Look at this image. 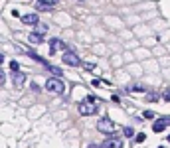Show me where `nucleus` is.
Wrapping results in <instances>:
<instances>
[{"mask_svg": "<svg viewBox=\"0 0 170 148\" xmlns=\"http://www.w3.org/2000/svg\"><path fill=\"white\" fill-rule=\"evenodd\" d=\"M28 56H30L32 59H36V61H38V63H44V65H48V61H45L44 57H40V56H38V53H36V52H28Z\"/></svg>", "mask_w": 170, "mask_h": 148, "instance_id": "12", "label": "nucleus"}, {"mask_svg": "<svg viewBox=\"0 0 170 148\" xmlns=\"http://www.w3.org/2000/svg\"><path fill=\"white\" fill-rule=\"evenodd\" d=\"M97 130L107 134V136H111V134H115V130H117V125H115L109 117H103V118H99V122H97Z\"/></svg>", "mask_w": 170, "mask_h": 148, "instance_id": "2", "label": "nucleus"}, {"mask_svg": "<svg viewBox=\"0 0 170 148\" xmlns=\"http://www.w3.org/2000/svg\"><path fill=\"white\" fill-rule=\"evenodd\" d=\"M144 140H146V134H144V132H139L135 136V142H144Z\"/></svg>", "mask_w": 170, "mask_h": 148, "instance_id": "15", "label": "nucleus"}, {"mask_svg": "<svg viewBox=\"0 0 170 148\" xmlns=\"http://www.w3.org/2000/svg\"><path fill=\"white\" fill-rule=\"evenodd\" d=\"M20 20L24 24H28V26H38V22H40L38 14H24V16H20Z\"/></svg>", "mask_w": 170, "mask_h": 148, "instance_id": "6", "label": "nucleus"}, {"mask_svg": "<svg viewBox=\"0 0 170 148\" xmlns=\"http://www.w3.org/2000/svg\"><path fill=\"white\" fill-rule=\"evenodd\" d=\"M85 67H87L89 71H93V69H95V65H93V63H85Z\"/></svg>", "mask_w": 170, "mask_h": 148, "instance_id": "20", "label": "nucleus"}, {"mask_svg": "<svg viewBox=\"0 0 170 148\" xmlns=\"http://www.w3.org/2000/svg\"><path fill=\"white\" fill-rule=\"evenodd\" d=\"M123 132H125V136H128V138L135 136V128H132V126H125V128H123Z\"/></svg>", "mask_w": 170, "mask_h": 148, "instance_id": "13", "label": "nucleus"}, {"mask_svg": "<svg viewBox=\"0 0 170 148\" xmlns=\"http://www.w3.org/2000/svg\"><path fill=\"white\" fill-rule=\"evenodd\" d=\"M127 89H128V91H140V93H143V91H146V87H144V85H140V83H128Z\"/></svg>", "mask_w": 170, "mask_h": 148, "instance_id": "10", "label": "nucleus"}, {"mask_svg": "<svg viewBox=\"0 0 170 148\" xmlns=\"http://www.w3.org/2000/svg\"><path fill=\"white\" fill-rule=\"evenodd\" d=\"M45 89L56 93V95H61V93L65 91V85H63L61 79H48V81H45Z\"/></svg>", "mask_w": 170, "mask_h": 148, "instance_id": "3", "label": "nucleus"}, {"mask_svg": "<svg viewBox=\"0 0 170 148\" xmlns=\"http://www.w3.org/2000/svg\"><path fill=\"white\" fill-rule=\"evenodd\" d=\"M144 118H154V113H150V111H144Z\"/></svg>", "mask_w": 170, "mask_h": 148, "instance_id": "18", "label": "nucleus"}, {"mask_svg": "<svg viewBox=\"0 0 170 148\" xmlns=\"http://www.w3.org/2000/svg\"><path fill=\"white\" fill-rule=\"evenodd\" d=\"M63 63H67V65H71V67H79V65H81V59H79L77 53L65 52V53H63Z\"/></svg>", "mask_w": 170, "mask_h": 148, "instance_id": "4", "label": "nucleus"}, {"mask_svg": "<svg viewBox=\"0 0 170 148\" xmlns=\"http://www.w3.org/2000/svg\"><path fill=\"white\" fill-rule=\"evenodd\" d=\"M44 67H45L48 71H52V73H56V75H61V69H60V67H53V65H49V63H48V65H44Z\"/></svg>", "mask_w": 170, "mask_h": 148, "instance_id": "14", "label": "nucleus"}, {"mask_svg": "<svg viewBox=\"0 0 170 148\" xmlns=\"http://www.w3.org/2000/svg\"><path fill=\"white\" fill-rule=\"evenodd\" d=\"M24 81H26V75L20 73V71H16V73H14V83L20 87V85H24Z\"/></svg>", "mask_w": 170, "mask_h": 148, "instance_id": "9", "label": "nucleus"}, {"mask_svg": "<svg viewBox=\"0 0 170 148\" xmlns=\"http://www.w3.org/2000/svg\"><path fill=\"white\" fill-rule=\"evenodd\" d=\"M89 148H99V146H95V144H93V146H89Z\"/></svg>", "mask_w": 170, "mask_h": 148, "instance_id": "21", "label": "nucleus"}, {"mask_svg": "<svg viewBox=\"0 0 170 148\" xmlns=\"http://www.w3.org/2000/svg\"><path fill=\"white\" fill-rule=\"evenodd\" d=\"M4 79H6V75H4L2 71H0V85H4Z\"/></svg>", "mask_w": 170, "mask_h": 148, "instance_id": "19", "label": "nucleus"}, {"mask_svg": "<svg viewBox=\"0 0 170 148\" xmlns=\"http://www.w3.org/2000/svg\"><path fill=\"white\" fill-rule=\"evenodd\" d=\"M65 48H67V45H65L61 40H57V38L49 40V52H52V53H56L57 49H65Z\"/></svg>", "mask_w": 170, "mask_h": 148, "instance_id": "7", "label": "nucleus"}, {"mask_svg": "<svg viewBox=\"0 0 170 148\" xmlns=\"http://www.w3.org/2000/svg\"><path fill=\"white\" fill-rule=\"evenodd\" d=\"M10 69H12V71H14V73H16V71H18V69H20V65H18V61H10Z\"/></svg>", "mask_w": 170, "mask_h": 148, "instance_id": "17", "label": "nucleus"}, {"mask_svg": "<svg viewBox=\"0 0 170 148\" xmlns=\"http://www.w3.org/2000/svg\"><path fill=\"white\" fill-rule=\"evenodd\" d=\"M166 126H168V117H162L154 122L152 130H154V132H162V130H166Z\"/></svg>", "mask_w": 170, "mask_h": 148, "instance_id": "8", "label": "nucleus"}, {"mask_svg": "<svg viewBox=\"0 0 170 148\" xmlns=\"http://www.w3.org/2000/svg\"><path fill=\"white\" fill-rule=\"evenodd\" d=\"M101 148H123V142H121V138L119 136H107L105 140H103V144H101Z\"/></svg>", "mask_w": 170, "mask_h": 148, "instance_id": "5", "label": "nucleus"}, {"mask_svg": "<svg viewBox=\"0 0 170 148\" xmlns=\"http://www.w3.org/2000/svg\"><path fill=\"white\" fill-rule=\"evenodd\" d=\"M99 111V105H97V99L93 95H87L83 101L79 103V113L83 117H89V115H95Z\"/></svg>", "mask_w": 170, "mask_h": 148, "instance_id": "1", "label": "nucleus"}, {"mask_svg": "<svg viewBox=\"0 0 170 148\" xmlns=\"http://www.w3.org/2000/svg\"><path fill=\"white\" fill-rule=\"evenodd\" d=\"M38 2H42V4H48V6H56V4H57V0H38Z\"/></svg>", "mask_w": 170, "mask_h": 148, "instance_id": "16", "label": "nucleus"}, {"mask_svg": "<svg viewBox=\"0 0 170 148\" xmlns=\"http://www.w3.org/2000/svg\"><path fill=\"white\" fill-rule=\"evenodd\" d=\"M30 42L32 44H42L44 42V34H30Z\"/></svg>", "mask_w": 170, "mask_h": 148, "instance_id": "11", "label": "nucleus"}]
</instances>
